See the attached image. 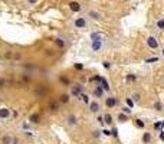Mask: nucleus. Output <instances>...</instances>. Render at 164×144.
Segmentation results:
<instances>
[{"instance_id":"obj_1","label":"nucleus","mask_w":164,"mask_h":144,"mask_svg":"<svg viewBox=\"0 0 164 144\" xmlns=\"http://www.w3.org/2000/svg\"><path fill=\"white\" fill-rule=\"evenodd\" d=\"M102 48H104V38H102V35L98 33V32H94L91 35V49H92V52L98 54V52L102 51Z\"/></svg>"},{"instance_id":"obj_2","label":"nucleus","mask_w":164,"mask_h":144,"mask_svg":"<svg viewBox=\"0 0 164 144\" xmlns=\"http://www.w3.org/2000/svg\"><path fill=\"white\" fill-rule=\"evenodd\" d=\"M71 25H72V28H75V29H85V28L88 26V20H86L85 16H78V17H74V19H72Z\"/></svg>"},{"instance_id":"obj_3","label":"nucleus","mask_w":164,"mask_h":144,"mask_svg":"<svg viewBox=\"0 0 164 144\" xmlns=\"http://www.w3.org/2000/svg\"><path fill=\"white\" fill-rule=\"evenodd\" d=\"M146 45H147V48L148 49H158L160 48V40L155 38V36H153V35H150V36H147L146 38Z\"/></svg>"},{"instance_id":"obj_4","label":"nucleus","mask_w":164,"mask_h":144,"mask_svg":"<svg viewBox=\"0 0 164 144\" xmlns=\"http://www.w3.org/2000/svg\"><path fill=\"white\" fill-rule=\"evenodd\" d=\"M33 94H35V97L36 98H45L46 95H48V87L46 85H36L35 89H33Z\"/></svg>"},{"instance_id":"obj_5","label":"nucleus","mask_w":164,"mask_h":144,"mask_svg":"<svg viewBox=\"0 0 164 144\" xmlns=\"http://www.w3.org/2000/svg\"><path fill=\"white\" fill-rule=\"evenodd\" d=\"M117 104H118V100H117L115 97H112V95H109V97H107V98H105V107H107L108 110L115 108V107H117Z\"/></svg>"},{"instance_id":"obj_6","label":"nucleus","mask_w":164,"mask_h":144,"mask_svg":"<svg viewBox=\"0 0 164 144\" xmlns=\"http://www.w3.org/2000/svg\"><path fill=\"white\" fill-rule=\"evenodd\" d=\"M68 7H69V10L74 12V13H79V12L82 10V5H81L79 2H76V0H72V2H69Z\"/></svg>"},{"instance_id":"obj_7","label":"nucleus","mask_w":164,"mask_h":144,"mask_svg":"<svg viewBox=\"0 0 164 144\" xmlns=\"http://www.w3.org/2000/svg\"><path fill=\"white\" fill-rule=\"evenodd\" d=\"M66 124L69 126V127H76L78 126V117L75 115V114H68V117H66Z\"/></svg>"},{"instance_id":"obj_8","label":"nucleus","mask_w":164,"mask_h":144,"mask_svg":"<svg viewBox=\"0 0 164 144\" xmlns=\"http://www.w3.org/2000/svg\"><path fill=\"white\" fill-rule=\"evenodd\" d=\"M89 111L92 112V114H98L99 111H101V104H99V101H91L89 102Z\"/></svg>"},{"instance_id":"obj_9","label":"nucleus","mask_w":164,"mask_h":144,"mask_svg":"<svg viewBox=\"0 0 164 144\" xmlns=\"http://www.w3.org/2000/svg\"><path fill=\"white\" fill-rule=\"evenodd\" d=\"M10 115H12L10 108H7V107H2V108H0V120H9Z\"/></svg>"},{"instance_id":"obj_10","label":"nucleus","mask_w":164,"mask_h":144,"mask_svg":"<svg viewBox=\"0 0 164 144\" xmlns=\"http://www.w3.org/2000/svg\"><path fill=\"white\" fill-rule=\"evenodd\" d=\"M13 135L12 134H9V133H6V134H3L2 137H0V144H12L13 143Z\"/></svg>"},{"instance_id":"obj_11","label":"nucleus","mask_w":164,"mask_h":144,"mask_svg":"<svg viewBox=\"0 0 164 144\" xmlns=\"http://www.w3.org/2000/svg\"><path fill=\"white\" fill-rule=\"evenodd\" d=\"M84 92V87L81 84H75L72 85V95H76V97H81Z\"/></svg>"},{"instance_id":"obj_12","label":"nucleus","mask_w":164,"mask_h":144,"mask_svg":"<svg viewBox=\"0 0 164 144\" xmlns=\"http://www.w3.org/2000/svg\"><path fill=\"white\" fill-rule=\"evenodd\" d=\"M88 17L92 19V20H101L102 15L98 10H88Z\"/></svg>"},{"instance_id":"obj_13","label":"nucleus","mask_w":164,"mask_h":144,"mask_svg":"<svg viewBox=\"0 0 164 144\" xmlns=\"http://www.w3.org/2000/svg\"><path fill=\"white\" fill-rule=\"evenodd\" d=\"M104 89L98 85V87H95V88H94V91H92V95H94V97H95V98H104Z\"/></svg>"},{"instance_id":"obj_14","label":"nucleus","mask_w":164,"mask_h":144,"mask_svg":"<svg viewBox=\"0 0 164 144\" xmlns=\"http://www.w3.org/2000/svg\"><path fill=\"white\" fill-rule=\"evenodd\" d=\"M151 140H153L151 133H148V131L143 133V135H141V141H143L144 144H150V143H151Z\"/></svg>"},{"instance_id":"obj_15","label":"nucleus","mask_w":164,"mask_h":144,"mask_svg":"<svg viewBox=\"0 0 164 144\" xmlns=\"http://www.w3.org/2000/svg\"><path fill=\"white\" fill-rule=\"evenodd\" d=\"M29 121H30L32 124H39V123H40V115H39L38 112L30 114V115H29Z\"/></svg>"},{"instance_id":"obj_16","label":"nucleus","mask_w":164,"mask_h":144,"mask_svg":"<svg viewBox=\"0 0 164 144\" xmlns=\"http://www.w3.org/2000/svg\"><path fill=\"white\" fill-rule=\"evenodd\" d=\"M59 108H61V102L58 101V102H49V110L52 111V112H58L59 111Z\"/></svg>"},{"instance_id":"obj_17","label":"nucleus","mask_w":164,"mask_h":144,"mask_svg":"<svg viewBox=\"0 0 164 144\" xmlns=\"http://www.w3.org/2000/svg\"><path fill=\"white\" fill-rule=\"evenodd\" d=\"M69 101H71V95H69V94H62L59 97V102L61 104H68Z\"/></svg>"},{"instance_id":"obj_18","label":"nucleus","mask_w":164,"mask_h":144,"mask_svg":"<svg viewBox=\"0 0 164 144\" xmlns=\"http://www.w3.org/2000/svg\"><path fill=\"white\" fill-rule=\"evenodd\" d=\"M155 28L158 30H164V17H158L155 20Z\"/></svg>"},{"instance_id":"obj_19","label":"nucleus","mask_w":164,"mask_h":144,"mask_svg":"<svg viewBox=\"0 0 164 144\" xmlns=\"http://www.w3.org/2000/svg\"><path fill=\"white\" fill-rule=\"evenodd\" d=\"M99 82H101V85H99V87H101L105 92H108V91H109V84H108V81H107L105 78H101V79H99Z\"/></svg>"},{"instance_id":"obj_20","label":"nucleus","mask_w":164,"mask_h":144,"mask_svg":"<svg viewBox=\"0 0 164 144\" xmlns=\"http://www.w3.org/2000/svg\"><path fill=\"white\" fill-rule=\"evenodd\" d=\"M104 123H105L107 126H111V124L114 123V117H112L111 114H104Z\"/></svg>"},{"instance_id":"obj_21","label":"nucleus","mask_w":164,"mask_h":144,"mask_svg":"<svg viewBox=\"0 0 164 144\" xmlns=\"http://www.w3.org/2000/svg\"><path fill=\"white\" fill-rule=\"evenodd\" d=\"M117 118H118V121H120V123H127V121H128V115H125L124 112L118 114V117H117Z\"/></svg>"},{"instance_id":"obj_22","label":"nucleus","mask_w":164,"mask_h":144,"mask_svg":"<svg viewBox=\"0 0 164 144\" xmlns=\"http://www.w3.org/2000/svg\"><path fill=\"white\" fill-rule=\"evenodd\" d=\"M134 123H135L137 128H144V121H143V120L137 118V120H134Z\"/></svg>"},{"instance_id":"obj_23","label":"nucleus","mask_w":164,"mask_h":144,"mask_svg":"<svg viewBox=\"0 0 164 144\" xmlns=\"http://www.w3.org/2000/svg\"><path fill=\"white\" fill-rule=\"evenodd\" d=\"M55 43H56L59 48H65V42H63L61 38H56V39H55Z\"/></svg>"},{"instance_id":"obj_24","label":"nucleus","mask_w":164,"mask_h":144,"mask_svg":"<svg viewBox=\"0 0 164 144\" xmlns=\"http://www.w3.org/2000/svg\"><path fill=\"white\" fill-rule=\"evenodd\" d=\"M25 3H26L28 6H35V5L39 3V0H25Z\"/></svg>"},{"instance_id":"obj_25","label":"nucleus","mask_w":164,"mask_h":144,"mask_svg":"<svg viewBox=\"0 0 164 144\" xmlns=\"http://www.w3.org/2000/svg\"><path fill=\"white\" fill-rule=\"evenodd\" d=\"M92 137H94V138H99V137H101V131H99V130H94V131H92Z\"/></svg>"},{"instance_id":"obj_26","label":"nucleus","mask_w":164,"mask_h":144,"mask_svg":"<svg viewBox=\"0 0 164 144\" xmlns=\"http://www.w3.org/2000/svg\"><path fill=\"white\" fill-rule=\"evenodd\" d=\"M81 98H82V101H84L85 104H89V102H91V101H89V97H88V95H85V94L81 95Z\"/></svg>"},{"instance_id":"obj_27","label":"nucleus","mask_w":164,"mask_h":144,"mask_svg":"<svg viewBox=\"0 0 164 144\" xmlns=\"http://www.w3.org/2000/svg\"><path fill=\"white\" fill-rule=\"evenodd\" d=\"M61 82L65 84V85H71V81H69L68 78H65V77H61Z\"/></svg>"},{"instance_id":"obj_28","label":"nucleus","mask_w":164,"mask_h":144,"mask_svg":"<svg viewBox=\"0 0 164 144\" xmlns=\"http://www.w3.org/2000/svg\"><path fill=\"white\" fill-rule=\"evenodd\" d=\"M97 121L99 123V126H104L105 123H104V115H98L97 117Z\"/></svg>"},{"instance_id":"obj_29","label":"nucleus","mask_w":164,"mask_h":144,"mask_svg":"<svg viewBox=\"0 0 164 144\" xmlns=\"http://www.w3.org/2000/svg\"><path fill=\"white\" fill-rule=\"evenodd\" d=\"M151 62H158V58H146V63H151Z\"/></svg>"},{"instance_id":"obj_30","label":"nucleus","mask_w":164,"mask_h":144,"mask_svg":"<svg viewBox=\"0 0 164 144\" xmlns=\"http://www.w3.org/2000/svg\"><path fill=\"white\" fill-rule=\"evenodd\" d=\"M123 112H124L125 115H130V114H131V108H130V107H124V108H123Z\"/></svg>"},{"instance_id":"obj_31","label":"nucleus","mask_w":164,"mask_h":144,"mask_svg":"<svg viewBox=\"0 0 164 144\" xmlns=\"http://www.w3.org/2000/svg\"><path fill=\"white\" fill-rule=\"evenodd\" d=\"M111 135L117 138V137H118V130H117V128H112V130H111Z\"/></svg>"},{"instance_id":"obj_32","label":"nucleus","mask_w":164,"mask_h":144,"mask_svg":"<svg viewBox=\"0 0 164 144\" xmlns=\"http://www.w3.org/2000/svg\"><path fill=\"white\" fill-rule=\"evenodd\" d=\"M102 63H104V68H105V69H109V68H111V63H109L108 61H104Z\"/></svg>"},{"instance_id":"obj_33","label":"nucleus","mask_w":164,"mask_h":144,"mask_svg":"<svg viewBox=\"0 0 164 144\" xmlns=\"http://www.w3.org/2000/svg\"><path fill=\"white\" fill-rule=\"evenodd\" d=\"M132 98H134V102H138V100H140V95H138V94H134V95H132Z\"/></svg>"},{"instance_id":"obj_34","label":"nucleus","mask_w":164,"mask_h":144,"mask_svg":"<svg viewBox=\"0 0 164 144\" xmlns=\"http://www.w3.org/2000/svg\"><path fill=\"white\" fill-rule=\"evenodd\" d=\"M74 68H75V69H79V71H81V69H82L84 66H82V63H75V65H74Z\"/></svg>"},{"instance_id":"obj_35","label":"nucleus","mask_w":164,"mask_h":144,"mask_svg":"<svg viewBox=\"0 0 164 144\" xmlns=\"http://www.w3.org/2000/svg\"><path fill=\"white\" fill-rule=\"evenodd\" d=\"M154 107H155V110H161V107H163V104H161V102L158 101V102H155V105H154Z\"/></svg>"},{"instance_id":"obj_36","label":"nucleus","mask_w":164,"mask_h":144,"mask_svg":"<svg viewBox=\"0 0 164 144\" xmlns=\"http://www.w3.org/2000/svg\"><path fill=\"white\" fill-rule=\"evenodd\" d=\"M6 87V81L5 79H0V88H5Z\"/></svg>"},{"instance_id":"obj_37","label":"nucleus","mask_w":164,"mask_h":144,"mask_svg":"<svg viewBox=\"0 0 164 144\" xmlns=\"http://www.w3.org/2000/svg\"><path fill=\"white\" fill-rule=\"evenodd\" d=\"M127 79H128V81H135V79H137V77H135V75H128V78H127Z\"/></svg>"},{"instance_id":"obj_38","label":"nucleus","mask_w":164,"mask_h":144,"mask_svg":"<svg viewBox=\"0 0 164 144\" xmlns=\"http://www.w3.org/2000/svg\"><path fill=\"white\" fill-rule=\"evenodd\" d=\"M127 104H128L130 107H132V105H134V101H132V100H127Z\"/></svg>"},{"instance_id":"obj_39","label":"nucleus","mask_w":164,"mask_h":144,"mask_svg":"<svg viewBox=\"0 0 164 144\" xmlns=\"http://www.w3.org/2000/svg\"><path fill=\"white\" fill-rule=\"evenodd\" d=\"M160 127H161V123H155V124H154V128H155V130L160 128Z\"/></svg>"},{"instance_id":"obj_40","label":"nucleus","mask_w":164,"mask_h":144,"mask_svg":"<svg viewBox=\"0 0 164 144\" xmlns=\"http://www.w3.org/2000/svg\"><path fill=\"white\" fill-rule=\"evenodd\" d=\"M102 133H104V134H105V135H111V131H108V130H104V131H102Z\"/></svg>"},{"instance_id":"obj_41","label":"nucleus","mask_w":164,"mask_h":144,"mask_svg":"<svg viewBox=\"0 0 164 144\" xmlns=\"http://www.w3.org/2000/svg\"><path fill=\"white\" fill-rule=\"evenodd\" d=\"M6 58H12V52H10V51L6 54Z\"/></svg>"},{"instance_id":"obj_42","label":"nucleus","mask_w":164,"mask_h":144,"mask_svg":"<svg viewBox=\"0 0 164 144\" xmlns=\"http://www.w3.org/2000/svg\"><path fill=\"white\" fill-rule=\"evenodd\" d=\"M160 138L164 141V131H161V134H160Z\"/></svg>"},{"instance_id":"obj_43","label":"nucleus","mask_w":164,"mask_h":144,"mask_svg":"<svg viewBox=\"0 0 164 144\" xmlns=\"http://www.w3.org/2000/svg\"><path fill=\"white\" fill-rule=\"evenodd\" d=\"M12 144H19V140L17 138H13V143Z\"/></svg>"},{"instance_id":"obj_44","label":"nucleus","mask_w":164,"mask_h":144,"mask_svg":"<svg viewBox=\"0 0 164 144\" xmlns=\"http://www.w3.org/2000/svg\"><path fill=\"white\" fill-rule=\"evenodd\" d=\"M161 58H164V48L161 49Z\"/></svg>"}]
</instances>
